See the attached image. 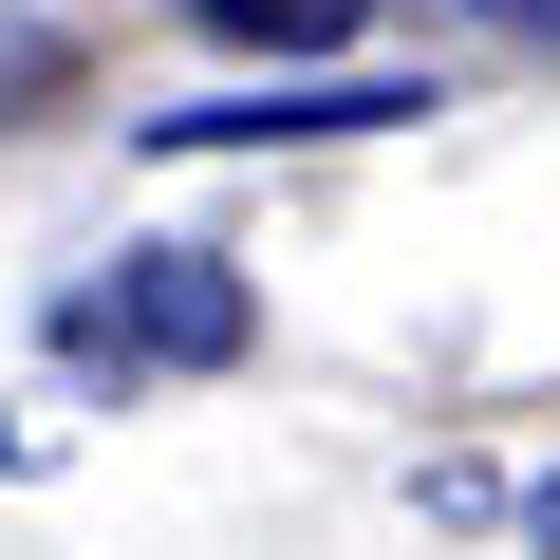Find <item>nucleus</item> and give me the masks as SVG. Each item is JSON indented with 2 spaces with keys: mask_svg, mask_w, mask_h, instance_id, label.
Segmentation results:
<instances>
[{
  "mask_svg": "<svg viewBox=\"0 0 560 560\" xmlns=\"http://www.w3.org/2000/svg\"><path fill=\"white\" fill-rule=\"evenodd\" d=\"M243 280L206 261V243H150V261H113L94 300H75V355H131V374H206V355H243Z\"/></svg>",
  "mask_w": 560,
  "mask_h": 560,
  "instance_id": "f257e3e1",
  "label": "nucleus"
},
{
  "mask_svg": "<svg viewBox=\"0 0 560 560\" xmlns=\"http://www.w3.org/2000/svg\"><path fill=\"white\" fill-rule=\"evenodd\" d=\"M393 113H430V94H393V75H318V94H243V113H168V150H318V131H393Z\"/></svg>",
  "mask_w": 560,
  "mask_h": 560,
  "instance_id": "f03ea898",
  "label": "nucleus"
},
{
  "mask_svg": "<svg viewBox=\"0 0 560 560\" xmlns=\"http://www.w3.org/2000/svg\"><path fill=\"white\" fill-rule=\"evenodd\" d=\"M374 20V0H206V38H243V57H337Z\"/></svg>",
  "mask_w": 560,
  "mask_h": 560,
  "instance_id": "7ed1b4c3",
  "label": "nucleus"
},
{
  "mask_svg": "<svg viewBox=\"0 0 560 560\" xmlns=\"http://www.w3.org/2000/svg\"><path fill=\"white\" fill-rule=\"evenodd\" d=\"M541 560H560V486H541Z\"/></svg>",
  "mask_w": 560,
  "mask_h": 560,
  "instance_id": "20e7f679",
  "label": "nucleus"
},
{
  "mask_svg": "<svg viewBox=\"0 0 560 560\" xmlns=\"http://www.w3.org/2000/svg\"><path fill=\"white\" fill-rule=\"evenodd\" d=\"M504 20H560V0H504Z\"/></svg>",
  "mask_w": 560,
  "mask_h": 560,
  "instance_id": "39448f33",
  "label": "nucleus"
}]
</instances>
